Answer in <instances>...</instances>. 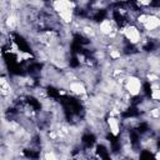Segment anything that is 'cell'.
Here are the masks:
<instances>
[{"mask_svg": "<svg viewBox=\"0 0 160 160\" xmlns=\"http://www.w3.org/2000/svg\"><path fill=\"white\" fill-rule=\"evenodd\" d=\"M154 158H155V160H160V148L156 150V152L154 154Z\"/></svg>", "mask_w": 160, "mask_h": 160, "instance_id": "cell-1", "label": "cell"}]
</instances>
